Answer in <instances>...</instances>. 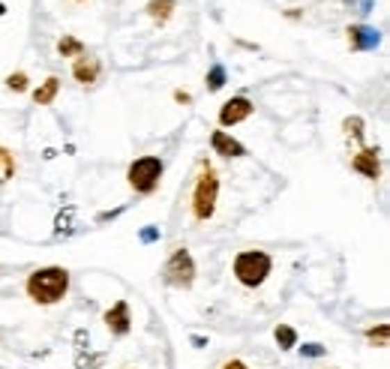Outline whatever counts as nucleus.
I'll return each mask as SVG.
<instances>
[{
	"label": "nucleus",
	"mask_w": 390,
	"mask_h": 369,
	"mask_svg": "<svg viewBox=\"0 0 390 369\" xmlns=\"http://www.w3.org/2000/svg\"><path fill=\"white\" fill-rule=\"evenodd\" d=\"M66 288H70V273L63 268H42L27 277V295L42 306H51L57 300H63Z\"/></svg>",
	"instance_id": "1"
},
{
	"label": "nucleus",
	"mask_w": 390,
	"mask_h": 369,
	"mask_svg": "<svg viewBox=\"0 0 390 369\" xmlns=\"http://www.w3.org/2000/svg\"><path fill=\"white\" fill-rule=\"evenodd\" d=\"M270 270H273V261H270V255L261 249H246L234 259V277L246 288H259L261 282L270 277Z\"/></svg>",
	"instance_id": "2"
},
{
	"label": "nucleus",
	"mask_w": 390,
	"mask_h": 369,
	"mask_svg": "<svg viewBox=\"0 0 390 369\" xmlns=\"http://www.w3.org/2000/svg\"><path fill=\"white\" fill-rule=\"evenodd\" d=\"M216 195H220V181H216L213 168L204 165V172L198 174L195 189H193V213L195 220H211L216 211Z\"/></svg>",
	"instance_id": "3"
},
{
	"label": "nucleus",
	"mask_w": 390,
	"mask_h": 369,
	"mask_svg": "<svg viewBox=\"0 0 390 369\" xmlns=\"http://www.w3.org/2000/svg\"><path fill=\"white\" fill-rule=\"evenodd\" d=\"M127 177H129V186L136 189V192L150 195L159 186V181H163V159L159 156H141L129 165Z\"/></svg>",
	"instance_id": "4"
},
{
	"label": "nucleus",
	"mask_w": 390,
	"mask_h": 369,
	"mask_svg": "<svg viewBox=\"0 0 390 369\" xmlns=\"http://www.w3.org/2000/svg\"><path fill=\"white\" fill-rule=\"evenodd\" d=\"M163 279L168 286H177V288H189L195 279V261L189 255L186 246H174L171 259L165 261V270H163Z\"/></svg>",
	"instance_id": "5"
},
{
	"label": "nucleus",
	"mask_w": 390,
	"mask_h": 369,
	"mask_svg": "<svg viewBox=\"0 0 390 369\" xmlns=\"http://www.w3.org/2000/svg\"><path fill=\"white\" fill-rule=\"evenodd\" d=\"M252 115V102L246 99V97H234V99H228L225 106L220 108V123L222 126H234V123H241Z\"/></svg>",
	"instance_id": "6"
},
{
	"label": "nucleus",
	"mask_w": 390,
	"mask_h": 369,
	"mask_svg": "<svg viewBox=\"0 0 390 369\" xmlns=\"http://www.w3.org/2000/svg\"><path fill=\"white\" fill-rule=\"evenodd\" d=\"M378 42H382V36H378L375 27H366V24L348 27V45L355 51H369V49H375Z\"/></svg>",
	"instance_id": "7"
},
{
	"label": "nucleus",
	"mask_w": 390,
	"mask_h": 369,
	"mask_svg": "<svg viewBox=\"0 0 390 369\" xmlns=\"http://www.w3.org/2000/svg\"><path fill=\"white\" fill-rule=\"evenodd\" d=\"M351 168H355L357 174H364L366 181H375L378 172H382V165H378V150L375 147H364L355 159H351Z\"/></svg>",
	"instance_id": "8"
},
{
	"label": "nucleus",
	"mask_w": 390,
	"mask_h": 369,
	"mask_svg": "<svg viewBox=\"0 0 390 369\" xmlns=\"http://www.w3.org/2000/svg\"><path fill=\"white\" fill-rule=\"evenodd\" d=\"M106 325H108V330L111 334H117V336H123V334H129V304L127 300H117L108 312H106Z\"/></svg>",
	"instance_id": "9"
},
{
	"label": "nucleus",
	"mask_w": 390,
	"mask_h": 369,
	"mask_svg": "<svg viewBox=\"0 0 390 369\" xmlns=\"http://www.w3.org/2000/svg\"><path fill=\"white\" fill-rule=\"evenodd\" d=\"M72 75H75V81H81V84H93L99 79V60L88 58V54H79L75 66H72Z\"/></svg>",
	"instance_id": "10"
},
{
	"label": "nucleus",
	"mask_w": 390,
	"mask_h": 369,
	"mask_svg": "<svg viewBox=\"0 0 390 369\" xmlns=\"http://www.w3.org/2000/svg\"><path fill=\"white\" fill-rule=\"evenodd\" d=\"M211 145H213L216 154H222V156H246V147L237 138L228 136V132H222V129H216L211 136Z\"/></svg>",
	"instance_id": "11"
},
{
	"label": "nucleus",
	"mask_w": 390,
	"mask_h": 369,
	"mask_svg": "<svg viewBox=\"0 0 390 369\" xmlns=\"http://www.w3.org/2000/svg\"><path fill=\"white\" fill-rule=\"evenodd\" d=\"M57 90H60V79H54V75H51V79H45L42 88L33 90V102H36V106H51L54 97H57Z\"/></svg>",
	"instance_id": "12"
},
{
	"label": "nucleus",
	"mask_w": 390,
	"mask_h": 369,
	"mask_svg": "<svg viewBox=\"0 0 390 369\" xmlns=\"http://www.w3.org/2000/svg\"><path fill=\"white\" fill-rule=\"evenodd\" d=\"M147 13H150V18H156L159 24H165L171 18V13H174V0H150Z\"/></svg>",
	"instance_id": "13"
},
{
	"label": "nucleus",
	"mask_w": 390,
	"mask_h": 369,
	"mask_svg": "<svg viewBox=\"0 0 390 369\" xmlns=\"http://www.w3.org/2000/svg\"><path fill=\"white\" fill-rule=\"evenodd\" d=\"M57 51H60L63 58H79V54H84V42H79L75 36H63V40L57 42Z\"/></svg>",
	"instance_id": "14"
},
{
	"label": "nucleus",
	"mask_w": 390,
	"mask_h": 369,
	"mask_svg": "<svg viewBox=\"0 0 390 369\" xmlns=\"http://www.w3.org/2000/svg\"><path fill=\"white\" fill-rule=\"evenodd\" d=\"M273 336H277L279 348H285V352L298 345V334H294V327H289V325H279L277 330H273Z\"/></svg>",
	"instance_id": "15"
},
{
	"label": "nucleus",
	"mask_w": 390,
	"mask_h": 369,
	"mask_svg": "<svg viewBox=\"0 0 390 369\" xmlns=\"http://www.w3.org/2000/svg\"><path fill=\"white\" fill-rule=\"evenodd\" d=\"M366 339H369L373 345L384 348V345H387V325H384V321H382L378 327H369V330H366Z\"/></svg>",
	"instance_id": "16"
},
{
	"label": "nucleus",
	"mask_w": 390,
	"mask_h": 369,
	"mask_svg": "<svg viewBox=\"0 0 390 369\" xmlns=\"http://www.w3.org/2000/svg\"><path fill=\"white\" fill-rule=\"evenodd\" d=\"M225 84V66L216 63L211 72H207V90H220Z\"/></svg>",
	"instance_id": "17"
},
{
	"label": "nucleus",
	"mask_w": 390,
	"mask_h": 369,
	"mask_svg": "<svg viewBox=\"0 0 390 369\" xmlns=\"http://www.w3.org/2000/svg\"><path fill=\"white\" fill-rule=\"evenodd\" d=\"M6 88H9V90H18V93L27 90V75H24V72H13V75L6 79Z\"/></svg>",
	"instance_id": "18"
},
{
	"label": "nucleus",
	"mask_w": 390,
	"mask_h": 369,
	"mask_svg": "<svg viewBox=\"0 0 390 369\" xmlns=\"http://www.w3.org/2000/svg\"><path fill=\"white\" fill-rule=\"evenodd\" d=\"M0 163H3V181H9V177L15 174V163H13V154L3 147H0Z\"/></svg>",
	"instance_id": "19"
},
{
	"label": "nucleus",
	"mask_w": 390,
	"mask_h": 369,
	"mask_svg": "<svg viewBox=\"0 0 390 369\" xmlns=\"http://www.w3.org/2000/svg\"><path fill=\"white\" fill-rule=\"evenodd\" d=\"M346 132L360 141V138H364V120H360V117H348V120H346Z\"/></svg>",
	"instance_id": "20"
},
{
	"label": "nucleus",
	"mask_w": 390,
	"mask_h": 369,
	"mask_svg": "<svg viewBox=\"0 0 390 369\" xmlns=\"http://www.w3.org/2000/svg\"><path fill=\"white\" fill-rule=\"evenodd\" d=\"M300 352H303V354H307V357H321V354H325V348H321V345H316V343H312V345H303V348H300Z\"/></svg>",
	"instance_id": "21"
},
{
	"label": "nucleus",
	"mask_w": 390,
	"mask_h": 369,
	"mask_svg": "<svg viewBox=\"0 0 390 369\" xmlns=\"http://www.w3.org/2000/svg\"><path fill=\"white\" fill-rule=\"evenodd\" d=\"M351 6H357L360 13H369V9H373V0H348Z\"/></svg>",
	"instance_id": "22"
},
{
	"label": "nucleus",
	"mask_w": 390,
	"mask_h": 369,
	"mask_svg": "<svg viewBox=\"0 0 390 369\" xmlns=\"http://www.w3.org/2000/svg\"><path fill=\"white\" fill-rule=\"evenodd\" d=\"M156 238H159L156 229H145V231H141V240H145V243H154Z\"/></svg>",
	"instance_id": "23"
},
{
	"label": "nucleus",
	"mask_w": 390,
	"mask_h": 369,
	"mask_svg": "<svg viewBox=\"0 0 390 369\" xmlns=\"http://www.w3.org/2000/svg\"><path fill=\"white\" fill-rule=\"evenodd\" d=\"M222 369H250V366H246L243 361H225Z\"/></svg>",
	"instance_id": "24"
},
{
	"label": "nucleus",
	"mask_w": 390,
	"mask_h": 369,
	"mask_svg": "<svg viewBox=\"0 0 390 369\" xmlns=\"http://www.w3.org/2000/svg\"><path fill=\"white\" fill-rule=\"evenodd\" d=\"M174 99H177V102H189V99H193V97H189L186 90H174Z\"/></svg>",
	"instance_id": "25"
},
{
	"label": "nucleus",
	"mask_w": 390,
	"mask_h": 369,
	"mask_svg": "<svg viewBox=\"0 0 390 369\" xmlns=\"http://www.w3.org/2000/svg\"><path fill=\"white\" fill-rule=\"evenodd\" d=\"M3 13H6V9H3V3H0V15H3Z\"/></svg>",
	"instance_id": "26"
}]
</instances>
